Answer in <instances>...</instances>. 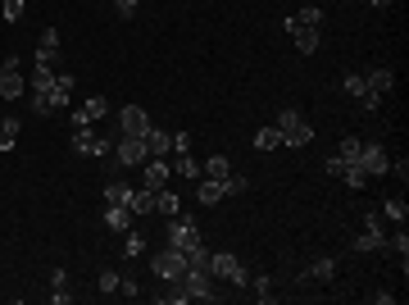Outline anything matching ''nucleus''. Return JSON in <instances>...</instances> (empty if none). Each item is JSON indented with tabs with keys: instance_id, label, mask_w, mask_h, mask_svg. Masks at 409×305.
Masks as SVG:
<instances>
[{
	"instance_id": "72a5a7b5",
	"label": "nucleus",
	"mask_w": 409,
	"mask_h": 305,
	"mask_svg": "<svg viewBox=\"0 0 409 305\" xmlns=\"http://www.w3.org/2000/svg\"><path fill=\"white\" fill-rule=\"evenodd\" d=\"M387 251H396L400 260H405V255H409V232H405V223H400V228H396V232H391V237H387Z\"/></svg>"
},
{
	"instance_id": "5701e85b",
	"label": "nucleus",
	"mask_w": 409,
	"mask_h": 305,
	"mask_svg": "<svg viewBox=\"0 0 409 305\" xmlns=\"http://www.w3.org/2000/svg\"><path fill=\"white\" fill-rule=\"evenodd\" d=\"M105 228L109 232H128L132 228V210L128 205H105Z\"/></svg>"
},
{
	"instance_id": "ea45409f",
	"label": "nucleus",
	"mask_w": 409,
	"mask_h": 305,
	"mask_svg": "<svg viewBox=\"0 0 409 305\" xmlns=\"http://www.w3.org/2000/svg\"><path fill=\"white\" fill-rule=\"evenodd\" d=\"M37 46H46V50H59V28H46V33H41V41H37Z\"/></svg>"
},
{
	"instance_id": "b1692460",
	"label": "nucleus",
	"mask_w": 409,
	"mask_h": 305,
	"mask_svg": "<svg viewBox=\"0 0 409 305\" xmlns=\"http://www.w3.org/2000/svg\"><path fill=\"white\" fill-rule=\"evenodd\" d=\"M368 91H377V96H387L391 87H396V73H391V68H368Z\"/></svg>"
},
{
	"instance_id": "c03bdc74",
	"label": "nucleus",
	"mask_w": 409,
	"mask_h": 305,
	"mask_svg": "<svg viewBox=\"0 0 409 305\" xmlns=\"http://www.w3.org/2000/svg\"><path fill=\"white\" fill-rule=\"evenodd\" d=\"M368 5H373V10H387V5H391V0H368Z\"/></svg>"
},
{
	"instance_id": "c756f323",
	"label": "nucleus",
	"mask_w": 409,
	"mask_h": 305,
	"mask_svg": "<svg viewBox=\"0 0 409 305\" xmlns=\"http://www.w3.org/2000/svg\"><path fill=\"white\" fill-rule=\"evenodd\" d=\"M278 146H282V132L273 128V123H269V128H259V132H255V151H278Z\"/></svg>"
},
{
	"instance_id": "a211bd4d",
	"label": "nucleus",
	"mask_w": 409,
	"mask_h": 305,
	"mask_svg": "<svg viewBox=\"0 0 409 305\" xmlns=\"http://www.w3.org/2000/svg\"><path fill=\"white\" fill-rule=\"evenodd\" d=\"M128 210H132V219H151V214H155V192H146V187H132Z\"/></svg>"
},
{
	"instance_id": "20e7f679",
	"label": "nucleus",
	"mask_w": 409,
	"mask_h": 305,
	"mask_svg": "<svg viewBox=\"0 0 409 305\" xmlns=\"http://www.w3.org/2000/svg\"><path fill=\"white\" fill-rule=\"evenodd\" d=\"M151 273L160 278V283H182L187 255L178 251V246H164V251H155V255H151Z\"/></svg>"
},
{
	"instance_id": "4be33fe9",
	"label": "nucleus",
	"mask_w": 409,
	"mask_h": 305,
	"mask_svg": "<svg viewBox=\"0 0 409 305\" xmlns=\"http://www.w3.org/2000/svg\"><path fill=\"white\" fill-rule=\"evenodd\" d=\"M68 96H73V73H55V87H50V109H68Z\"/></svg>"
},
{
	"instance_id": "f03ea898",
	"label": "nucleus",
	"mask_w": 409,
	"mask_h": 305,
	"mask_svg": "<svg viewBox=\"0 0 409 305\" xmlns=\"http://www.w3.org/2000/svg\"><path fill=\"white\" fill-rule=\"evenodd\" d=\"M273 128L282 132V146H291V151H301V146H310V142H314V123L305 119L301 109H282Z\"/></svg>"
},
{
	"instance_id": "412c9836",
	"label": "nucleus",
	"mask_w": 409,
	"mask_h": 305,
	"mask_svg": "<svg viewBox=\"0 0 409 305\" xmlns=\"http://www.w3.org/2000/svg\"><path fill=\"white\" fill-rule=\"evenodd\" d=\"M23 91H28V82H23L19 68H0V96H5V100H19Z\"/></svg>"
},
{
	"instance_id": "0eeeda50",
	"label": "nucleus",
	"mask_w": 409,
	"mask_h": 305,
	"mask_svg": "<svg viewBox=\"0 0 409 305\" xmlns=\"http://www.w3.org/2000/svg\"><path fill=\"white\" fill-rule=\"evenodd\" d=\"M355 251H359V255L387 251V223H382L377 214H364V228H359V237H355Z\"/></svg>"
},
{
	"instance_id": "4c0bfd02",
	"label": "nucleus",
	"mask_w": 409,
	"mask_h": 305,
	"mask_svg": "<svg viewBox=\"0 0 409 305\" xmlns=\"http://www.w3.org/2000/svg\"><path fill=\"white\" fill-rule=\"evenodd\" d=\"M100 292H105V296H119V273H100Z\"/></svg>"
},
{
	"instance_id": "7c9ffc66",
	"label": "nucleus",
	"mask_w": 409,
	"mask_h": 305,
	"mask_svg": "<svg viewBox=\"0 0 409 305\" xmlns=\"http://www.w3.org/2000/svg\"><path fill=\"white\" fill-rule=\"evenodd\" d=\"M382 214H387V219H396V223H405V219H409L405 196H387V201H382Z\"/></svg>"
},
{
	"instance_id": "6e6552de",
	"label": "nucleus",
	"mask_w": 409,
	"mask_h": 305,
	"mask_svg": "<svg viewBox=\"0 0 409 305\" xmlns=\"http://www.w3.org/2000/svg\"><path fill=\"white\" fill-rule=\"evenodd\" d=\"M200 228H196V223H191V219H187V214H173L169 219V246H178V251H191V246H200Z\"/></svg>"
},
{
	"instance_id": "f8f14e48",
	"label": "nucleus",
	"mask_w": 409,
	"mask_h": 305,
	"mask_svg": "<svg viewBox=\"0 0 409 305\" xmlns=\"http://www.w3.org/2000/svg\"><path fill=\"white\" fill-rule=\"evenodd\" d=\"M68 142H73L77 155H109V142L91 132V123H86V128H73V137H68Z\"/></svg>"
},
{
	"instance_id": "393cba45",
	"label": "nucleus",
	"mask_w": 409,
	"mask_h": 305,
	"mask_svg": "<svg viewBox=\"0 0 409 305\" xmlns=\"http://www.w3.org/2000/svg\"><path fill=\"white\" fill-rule=\"evenodd\" d=\"M173 174H182V178H204L200 160H191V151H178L173 155Z\"/></svg>"
},
{
	"instance_id": "473e14b6",
	"label": "nucleus",
	"mask_w": 409,
	"mask_h": 305,
	"mask_svg": "<svg viewBox=\"0 0 409 305\" xmlns=\"http://www.w3.org/2000/svg\"><path fill=\"white\" fill-rule=\"evenodd\" d=\"M341 91H345V96H355V100H359V96L368 91V77H364V73H345V77H341Z\"/></svg>"
},
{
	"instance_id": "aec40b11",
	"label": "nucleus",
	"mask_w": 409,
	"mask_h": 305,
	"mask_svg": "<svg viewBox=\"0 0 409 305\" xmlns=\"http://www.w3.org/2000/svg\"><path fill=\"white\" fill-rule=\"evenodd\" d=\"M19 132H23V119H19V114H5V119H0V155L19 146Z\"/></svg>"
},
{
	"instance_id": "37998d69",
	"label": "nucleus",
	"mask_w": 409,
	"mask_h": 305,
	"mask_svg": "<svg viewBox=\"0 0 409 305\" xmlns=\"http://www.w3.org/2000/svg\"><path fill=\"white\" fill-rule=\"evenodd\" d=\"M50 287H55V292H68V273L64 269H50Z\"/></svg>"
},
{
	"instance_id": "a19ab883",
	"label": "nucleus",
	"mask_w": 409,
	"mask_h": 305,
	"mask_svg": "<svg viewBox=\"0 0 409 305\" xmlns=\"http://www.w3.org/2000/svg\"><path fill=\"white\" fill-rule=\"evenodd\" d=\"M32 109H37V114H55V109H50V96H46V91H32Z\"/></svg>"
},
{
	"instance_id": "ddd939ff",
	"label": "nucleus",
	"mask_w": 409,
	"mask_h": 305,
	"mask_svg": "<svg viewBox=\"0 0 409 305\" xmlns=\"http://www.w3.org/2000/svg\"><path fill=\"white\" fill-rule=\"evenodd\" d=\"M336 278V260L332 255H323V260H314L305 273H296V287H310V283H332Z\"/></svg>"
},
{
	"instance_id": "4468645a",
	"label": "nucleus",
	"mask_w": 409,
	"mask_h": 305,
	"mask_svg": "<svg viewBox=\"0 0 409 305\" xmlns=\"http://www.w3.org/2000/svg\"><path fill=\"white\" fill-rule=\"evenodd\" d=\"M105 114H109V100H105V96H86V105L73 109V128H86V123L105 119Z\"/></svg>"
},
{
	"instance_id": "9d476101",
	"label": "nucleus",
	"mask_w": 409,
	"mask_h": 305,
	"mask_svg": "<svg viewBox=\"0 0 409 305\" xmlns=\"http://www.w3.org/2000/svg\"><path fill=\"white\" fill-rule=\"evenodd\" d=\"M114 160H119L123 169H137V164H146V137L119 132V142H114Z\"/></svg>"
},
{
	"instance_id": "cd10ccee",
	"label": "nucleus",
	"mask_w": 409,
	"mask_h": 305,
	"mask_svg": "<svg viewBox=\"0 0 409 305\" xmlns=\"http://www.w3.org/2000/svg\"><path fill=\"white\" fill-rule=\"evenodd\" d=\"M123 255H128V260H141V255H146V237H141L137 228L123 232Z\"/></svg>"
},
{
	"instance_id": "c85d7f7f",
	"label": "nucleus",
	"mask_w": 409,
	"mask_h": 305,
	"mask_svg": "<svg viewBox=\"0 0 409 305\" xmlns=\"http://www.w3.org/2000/svg\"><path fill=\"white\" fill-rule=\"evenodd\" d=\"M200 169H204V178H227L232 174V160H227V155H209Z\"/></svg>"
},
{
	"instance_id": "bb28decb",
	"label": "nucleus",
	"mask_w": 409,
	"mask_h": 305,
	"mask_svg": "<svg viewBox=\"0 0 409 305\" xmlns=\"http://www.w3.org/2000/svg\"><path fill=\"white\" fill-rule=\"evenodd\" d=\"M250 287H255V296H259L264 305L278 301V292H273V278H269V273H250Z\"/></svg>"
},
{
	"instance_id": "c9c22d12",
	"label": "nucleus",
	"mask_w": 409,
	"mask_h": 305,
	"mask_svg": "<svg viewBox=\"0 0 409 305\" xmlns=\"http://www.w3.org/2000/svg\"><path fill=\"white\" fill-rule=\"evenodd\" d=\"M37 68H59V50H46V46H37Z\"/></svg>"
},
{
	"instance_id": "f3484780",
	"label": "nucleus",
	"mask_w": 409,
	"mask_h": 305,
	"mask_svg": "<svg viewBox=\"0 0 409 305\" xmlns=\"http://www.w3.org/2000/svg\"><path fill=\"white\" fill-rule=\"evenodd\" d=\"M169 174H173V164L169 160H146V192H164L169 187Z\"/></svg>"
},
{
	"instance_id": "39448f33",
	"label": "nucleus",
	"mask_w": 409,
	"mask_h": 305,
	"mask_svg": "<svg viewBox=\"0 0 409 305\" xmlns=\"http://www.w3.org/2000/svg\"><path fill=\"white\" fill-rule=\"evenodd\" d=\"M323 174H327V178H341L350 192H364V187H368V174L359 169V160H341V155H327V160H323Z\"/></svg>"
},
{
	"instance_id": "dca6fc26",
	"label": "nucleus",
	"mask_w": 409,
	"mask_h": 305,
	"mask_svg": "<svg viewBox=\"0 0 409 305\" xmlns=\"http://www.w3.org/2000/svg\"><path fill=\"white\" fill-rule=\"evenodd\" d=\"M287 37H291V46H296L301 55H314L318 41H323V28H287Z\"/></svg>"
},
{
	"instance_id": "e433bc0d",
	"label": "nucleus",
	"mask_w": 409,
	"mask_h": 305,
	"mask_svg": "<svg viewBox=\"0 0 409 305\" xmlns=\"http://www.w3.org/2000/svg\"><path fill=\"white\" fill-rule=\"evenodd\" d=\"M336 155H341V160H359V137H341Z\"/></svg>"
},
{
	"instance_id": "2f4dec72",
	"label": "nucleus",
	"mask_w": 409,
	"mask_h": 305,
	"mask_svg": "<svg viewBox=\"0 0 409 305\" xmlns=\"http://www.w3.org/2000/svg\"><path fill=\"white\" fill-rule=\"evenodd\" d=\"M132 187L128 183H105V205H128Z\"/></svg>"
},
{
	"instance_id": "2eb2a0df",
	"label": "nucleus",
	"mask_w": 409,
	"mask_h": 305,
	"mask_svg": "<svg viewBox=\"0 0 409 305\" xmlns=\"http://www.w3.org/2000/svg\"><path fill=\"white\" fill-rule=\"evenodd\" d=\"M169 155H173V132L151 128L146 132V160H169Z\"/></svg>"
},
{
	"instance_id": "79ce46f5",
	"label": "nucleus",
	"mask_w": 409,
	"mask_h": 305,
	"mask_svg": "<svg viewBox=\"0 0 409 305\" xmlns=\"http://www.w3.org/2000/svg\"><path fill=\"white\" fill-rule=\"evenodd\" d=\"M178 151H191V132H173V155H178Z\"/></svg>"
},
{
	"instance_id": "9b49d317",
	"label": "nucleus",
	"mask_w": 409,
	"mask_h": 305,
	"mask_svg": "<svg viewBox=\"0 0 409 305\" xmlns=\"http://www.w3.org/2000/svg\"><path fill=\"white\" fill-rule=\"evenodd\" d=\"M151 128H155V123H151V114H146L141 105H123V109H119V132H132V137H146Z\"/></svg>"
},
{
	"instance_id": "7ed1b4c3",
	"label": "nucleus",
	"mask_w": 409,
	"mask_h": 305,
	"mask_svg": "<svg viewBox=\"0 0 409 305\" xmlns=\"http://www.w3.org/2000/svg\"><path fill=\"white\" fill-rule=\"evenodd\" d=\"M246 187H250V178H241V174L209 178V183H200V187H196V201H200V205H218V201H227V196H241Z\"/></svg>"
},
{
	"instance_id": "423d86ee",
	"label": "nucleus",
	"mask_w": 409,
	"mask_h": 305,
	"mask_svg": "<svg viewBox=\"0 0 409 305\" xmlns=\"http://www.w3.org/2000/svg\"><path fill=\"white\" fill-rule=\"evenodd\" d=\"M182 287H187V296H191V301H218V278L209 269H187L182 273Z\"/></svg>"
},
{
	"instance_id": "a878e982",
	"label": "nucleus",
	"mask_w": 409,
	"mask_h": 305,
	"mask_svg": "<svg viewBox=\"0 0 409 305\" xmlns=\"http://www.w3.org/2000/svg\"><path fill=\"white\" fill-rule=\"evenodd\" d=\"M155 214H164V219L182 214V201H178V196L169 192V187H164V192H155Z\"/></svg>"
},
{
	"instance_id": "6ab92c4d",
	"label": "nucleus",
	"mask_w": 409,
	"mask_h": 305,
	"mask_svg": "<svg viewBox=\"0 0 409 305\" xmlns=\"http://www.w3.org/2000/svg\"><path fill=\"white\" fill-rule=\"evenodd\" d=\"M282 28H323V10H318V5H305V10L287 14V23H282Z\"/></svg>"
},
{
	"instance_id": "58836bf2",
	"label": "nucleus",
	"mask_w": 409,
	"mask_h": 305,
	"mask_svg": "<svg viewBox=\"0 0 409 305\" xmlns=\"http://www.w3.org/2000/svg\"><path fill=\"white\" fill-rule=\"evenodd\" d=\"M119 296H128V301H132V296H141V283L132 278V273H128V278H119Z\"/></svg>"
},
{
	"instance_id": "1a4fd4ad",
	"label": "nucleus",
	"mask_w": 409,
	"mask_h": 305,
	"mask_svg": "<svg viewBox=\"0 0 409 305\" xmlns=\"http://www.w3.org/2000/svg\"><path fill=\"white\" fill-rule=\"evenodd\" d=\"M359 169H364L368 178H387V174H391V155H387V146L359 142Z\"/></svg>"
},
{
	"instance_id": "f704fd0d",
	"label": "nucleus",
	"mask_w": 409,
	"mask_h": 305,
	"mask_svg": "<svg viewBox=\"0 0 409 305\" xmlns=\"http://www.w3.org/2000/svg\"><path fill=\"white\" fill-rule=\"evenodd\" d=\"M187 269H209V246H191V251H187Z\"/></svg>"
},
{
	"instance_id": "f257e3e1",
	"label": "nucleus",
	"mask_w": 409,
	"mask_h": 305,
	"mask_svg": "<svg viewBox=\"0 0 409 305\" xmlns=\"http://www.w3.org/2000/svg\"><path fill=\"white\" fill-rule=\"evenodd\" d=\"M209 273H214L218 283H232L237 292H246V287H250L246 260H241V255H232V251H209Z\"/></svg>"
}]
</instances>
